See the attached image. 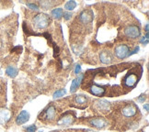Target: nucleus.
<instances>
[{
  "instance_id": "nucleus-1",
  "label": "nucleus",
  "mask_w": 149,
  "mask_h": 132,
  "mask_svg": "<svg viewBox=\"0 0 149 132\" xmlns=\"http://www.w3.org/2000/svg\"><path fill=\"white\" fill-rule=\"evenodd\" d=\"M51 22H52L51 17L46 14H43V13L38 14L33 19V24L35 26V28L37 29H45L50 25Z\"/></svg>"
},
{
  "instance_id": "nucleus-2",
  "label": "nucleus",
  "mask_w": 149,
  "mask_h": 132,
  "mask_svg": "<svg viewBox=\"0 0 149 132\" xmlns=\"http://www.w3.org/2000/svg\"><path fill=\"white\" fill-rule=\"evenodd\" d=\"M114 54L118 59H125L130 55V48L125 44L117 45L114 49Z\"/></svg>"
},
{
  "instance_id": "nucleus-3",
  "label": "nucleus",
  "mask_w": 149,
  "mask_h": 132,
  "mask_svg": "<svg viewBox=\"0 0 149 132\" xmlns=\"http://www.w3.org/2000/svg\"><path fill=\"white\" fill-rule=\"evenodd\" d=\"M124 34L129 39H136L141 35V30H140V28L137 27V26L131 25L124 29Z\"/></svg>"
},
{
  "instance_id": "nucleus-4",
  "label": "nucleus",
  "mask_w": 149,
  "mask_h": 132,
  "mask_svg": "<svg viewBox=\"0 0 149 132\" xmlns=\"http://www.w3.org/2000/svg\"><path fill=\"white\" fill-rule=\"evenodd\" d=\"M94 19V13L90 9L84 10L80 13L79 15V20L84 24H89L91 23Z\"/></svg>"
},
{
  "instance_id": "nucleus-5",
  "label": "nucleus",
  "mask_w": 149,
  "mask_h": 132,
  "mask_svg": "<svg viewBox=\"0 0 149 132\" xmlns=\"http://www.w3.org/2000/svg\"><path fill=\"white\" fill-rule=\"evenodd\" d=\"M137 110H138V108L136 107V105L134 104H129L122 108L121 113H122V115L126 117H132L137 113Z\"/></svg>"
},
{
  "instance_id": "nucleus-6",
  "label": "nucleus",
  "mask_w": 149,
  "mask_h": 132,
  "mask_svg": "<svg viewBox=\"0 0 149 132\" xmlns=\"http://www.w3.org/2000/svg\"><path fill=\"white\" fill-rule=\"evenodd\" d=\"M74 121V116L72 114H66L64 117H62L60 119L57 121L58 126H69L73 124Z\"/></svg>"
},
{
  "instance_id": "nucleus-7",
  "label": "nucleus",
  "mask_w": 149,
  "mask_h": 132,
  "mask_svg": "<svg viewBox=\"0 0 149 132\" xmlns=\"http://www.w3.org/2000/svg\"><path fill=\"white\" fill-rule=\"evenodd\" d=\"M99 60L104 64H109L111 63H112L113 56L111 52H109V51H103L99 54Z\"/></svg>"
},
{
  "instance_id": "nucleus-8",
  "label": "nucleus",
  "mask_w": 149,
  "mask_h": 132,
  "mask_svg": "<svg viewBox=\"0 0 149 132\" xmlns=\"http://www.w3.org/2000/svg\"><path fill=\"white\" fill-rule=\"evenodd\" d=\"M90 124L96 129H104L107 126V121L102 117H95L90 120Z\"/></svg>"
},
{
  "instance_id": "nucleus-9",
  "label": "nucleus",
  "mask_w": 149,
  "mask_h": 132,
  "mask_svg": "<svg viewBox=\"0 0 149 132\" xmlns=\"http://www.w3.org/2000/svg\"><path fill=\"white\" fill-rule=\"evenodd\" d=\"M95 104H96L97 109L101 112H107L109 110V108H111V104L106 100H98L96 101Z\"/></svg>"
},
{
  "instance_id": "nucleus-10",
  "label": "nucleus",
  "mask_w": 149,
  "mask_h": 132,
  "mask_svg": "<svg viewBox=\"0 0 149 132\" xmlns=\"http://www.w3.org/2000/svg\"><path fill=\"white\" fill-rule=\"evenodd\" d=\"M30 119V114L26 110H23L19 113V115L16 118V123L17 125H22L24 123L28 122Z\"/></svg>"
},
{
  "instance_id": "nucleus-11",
  "label": "nucleus",
  "mask_w": 149,
  "mask_h": 132,
  "mask_svg": "<svg viewBox=\"0 0 149 132\" xmlns=\"http://www.w3.org/2000/svg\"><path fill=\"white\" fill-rule=\"evenodd\" d=\"M123 83H124L125 86H127V87H133V86H134L137 83V77L134 73L128 74V75L124 78Z\"/></svg>"
},
{
  "instance_id": "nucleus-12",
  "label": "nucleus",
  "mask_w": 149,
  "mask_h": 132,
  "mask_svg": "<svg viewBox=\"0 0 149 132\" xmlns=\"http://www.w3.org/2000/svg\"><path fill=\"white\" fill-rule=\"evenodd\" d=\"M10 119V112L6 108L0 109V125H4Z\"/></svg>"
},
{
  "instance_id": "nucleus-13",
  "label": "nucleus",
  "mask_w": 149,
  "mask_h": 132,
  "mask_svg": "<svg viewBox=\"0 0 149 132\" xmlns=\"http://www.w3.org/2000/svg\"><path fill=\"white\" fill-rule=\"evenodd\" d=\"M56 116V109L54 105H50L45 110V117L48 120H54Z\"/></svg>"
},
{
  "instance_id": "nucleus-14",
  "label": "nucleus",
  "mask_w": 149,
  "mask_h": 132,
  "mask_svg": "<svg viewBox=\"0 0 149 132\" xmlns=\"http://www.w3.org/2000/svg\"><path fill=\"white\" fill-rule=\"evenodd\" d=\"M83 77H84V76H83V74H80V75L78 76L77 78L74 79V80H73V82L71 83V87H70V92H71V93H74V92L77 90V88L79 87L80 83L82 82Z\"/></svg>"
},
{
  "instance_id": "nucleus-15",
  "label": "nucleus",
  "mask_w": 149,
  "mask_h": 132,
  "mask_svg": "<svg viewBox=\"0 0 149 132\" xmlns=\"http://www.w3.org/2000/svg\"><path fill=\"white\" fill-rule=\"evenodd\" d=\"M89 91H90V93L92 95H97V96H102L105 94V89H104V88L101 87V86L96 85H92Z\"/></svg>"
},
{
  "instance_id": "nucleus-16",
  "label": "nucleus",
  "mask_w": 149,
  "mask_h": 132,
  "mask_svg": "<svg viewBox=\"0 0 149 132\" xmlns=\"http://www.w3.org/2000/svg\"><path fill=\"white\" fill-rule=\"evenodd\" d=\"M6 73L9 77L14 78L17 75V73H19V70H17L16 67H13V66H8V67L6 69Z\"/></svg>"
},
{
  "instance_id": "nucleus-17",
  "label": "nucleus",
  "mask_w": 149,
  "mask_h": 132,
  "mask_svg": "<svg viewBox=\"0 0 149 132\" xmlns=\"http://www.w3.org/2000/svg\"><path fill=\"white\" fill-rule=\"evenodd\" d=\"M87 97L86 95H76V97H74V102L78 105H85L87 103Z\"/></svg>"
},
{
  "instance_id": "nucleus-18",
  "label": "nucleus",
  "mask_w": 149,
  "mask_h": 132,
  "mask_svg": "<svg viewBox=\"0 0 149 132\" xmlns=\"http://www.w3.org/2000/svg\"><path fill=\"white\" fill-rule=\"evenodd\" d=\"M64 15V10H63V8H54V10L52 11V16L54 17V19H60L61 17H63Z\"/></svg>"
},
{
  "instance_id": "nucleus-19",
  "label": "nucleus",
  "mask_w": 149,
  "mask_h": 132,
  "mask_svg": "<svg viewBox=\"0 0 149 132\" xmlns=\"http://www.w3.org/2000/svg\"><path fill=\"white\" fill-rule=\"evenodd\" d=\"M76 7H77V2L74 1H67L64 5V8L69 12L74 10V8H76Z\"/></svg>"
},
{
  "instance_id": "nucleus-20",
  "label": "nucleus",
  "mask_w": 149,
  "mask_h": 132,
  "mask_svg": "<svg viewBox=\"0 0 149 132\" xmlns=\"http://www.w3.org/2000/svg\"><path fill=\"white\" fill-rule=\"evenodd\" d=\"M65 93H66V91H65L64 89H60V90H57L56 92H54V98H59V97H62V96H64L65 95Z\"/></svg>"
},
{
  "instance_id": "nucleus-21",
  "label": "nucleus",
  "mask_w": 149,
  "mask_h": 132,
  "mask_svg": "<svg viewBox=\"0 0 149 132\" xmlns=\"http://www.w3.org/2000/svg\"><path fill=\"white\" fill-rule=\"evenodd\" d=\"M149 35H148V33H146V37H144V38H142L141 39V41H140V42H141L143 45H147L148 44V41H149Z\"/></svg>"
},
{
  "instance_id": "nucleus-22",
  "label": "nucleus",
  "mask_w": 149,
  "mask_h": 132,
  "mask_svg": "<svg viewBox=\"0 0 149 132\" xmlns=\"http://www.w3.org/2000/svg\"><path fill=\"white\" fill-rule=\"evenodd\" d=\"M37 129V127L35 125H32V126H29L27 127H25V130L26 132H35Z\"/></svg>"
},
{
  "instance_id": "nucleus-23",
  "label": "nucleus",
  "mask_w": 149,
  "mask_h": 132,
  "mask_svg": "<svg viewBox=\"0 0 149 132\" xmlns=\"http://www.w3.org/2000/svg\"><path fill=\"white\" fill-rule=\"evenodd\" d=\"M27 6L30 8V9L35 10V11H38L39 9H40V8H39V7L37 5H35V4H30V3H29V4H27Z\"/></svg>"
},
{
  "instance_id": "nucleus-24",
  "label": "nucleus",
  "mask_w": 149,
  "mask_h": 132,
  "mask_svg": "<svg viewBox=\"0 0 149 132\" xmlns=\"http://www.w3.org/2000/svg\"><path fill=\"white\" fill-rule=\"evenodd\" d=\"M63 17H64V19H65V20H69V19L72 17V13H71V12H69V11H68V12H64Z\"/></svg>"
},
{
  "instance_id": "nucleus-25",
  "label": "nucleus",
  "mask_w": 149,
  "mask_h": 132,
  "mask_svg": "<svg viewBox=\"0 0 149 132\" xmlns=\"http://www.w3.org/2000/svg\"><path fill=\"white\" fill-rule=\"evenodd\" d=\"M80 72H81V66L79 64H77L76 65V69H74V73L78 75V74L80 73Z\"/></svg>"
},
{
  "instance_id": "nucleus-26",
  "label": "nucleus",
  "mask_w": 149,
  "mask_h": 132,
  "mask_svg": "<svg viewBox=\"0 0 149 132\" xmlns=\"http://www.w3.org/2000/svg\"><path fill=\"white\" fill-rule=\"evenodd\" d=\"M138 100L140 101V102L144 103V100H146V95H140V97L138 98Z\"/></svg>"
},
{
  "instance_id": "nucleus-27",
  "label": "nucleus",
  "mask_w": 149,
  "mask_h": 132,
  "mask_svg": "<svg viewBox=\"0 0 149 132\" xmlns=\"http://www.w3.org/2000/svg\"><path fill=\"white\" fill-rule=\"evenodd\" d=\"M144 108L146 109V111H149V105L148 104H144Z\"/></svg>"
},
{
  "instance_id": "nucleus-28",
  "label": "nucleus",
  "mask_w": 149,
  "mask_h": 132,
  "mask_svg": "<svg viewBox=\"0 0 149 132\" xmlns=\"http://www.w3.org/2000/svg\"><path fill=\"white\" fill-rule=\"evenodd\" d=\"M139 51V47H136V48H135V50L132 52V53H130V55H132V54H134V53H136V52Z\"/></svg>"
},
{
  "instance_id": "nucleus-29",
  "label": "nucleus",
  "mask_w": 149,
  "mask_h": 132,
  "mask_svg": "<svg viewBox=\"0 0 149 132\" xmlns=\"http://www.w3.org/2000/svg\"><path fill=\"white\" fill-rule=\"evenodd\" d=\"M148 31H149V25L146 24V32L148 33Z\"/></svg>"
},
{
  "instance_id": "nucleus-30",
  "label": "nucleus",
  "mask_w": 149,
  "mask_h": 132,
  "mask_svg": "<svg viewBox=\"0 0 149 132\" xmlns=\"http://www.w3.org/2000/svg\"><path fill=\"white\" fill-rule=\"evenodd\" d=\"M0 91H1V85H0Z\"/></svg>"
},
{
  "instance_id": "nucleus-31",
  "label": "nucleus",
  "mask_w": 149,
  "mask_h": 132,
  "mask_svg": "<svg viewBox=\"0 0 149 132\" xmlns=\"http://www.w3.org/2000/svg\"><path fill=\"white\" fill-rule=\"evenodd\" d=\"M89 132H95V131H89Z\"/></svg>"
},
{
  "instance_id": "nucleus-32",
  "label": "nucleus",
  "mask_w": 149,
  "mask_h": 132,
  "mask_svg": "<svg viewBox=\"0 0 149 132\" xmlns=\"http://www.w3.org/2000/svg\"><path fill=\"white\" fill-rule=\"evenodd\" d=\"M54 132H57V131H54Z\"/></svg>"
}]
</instances>
